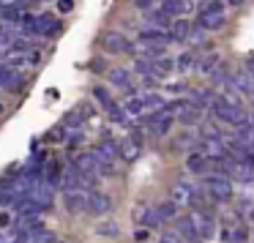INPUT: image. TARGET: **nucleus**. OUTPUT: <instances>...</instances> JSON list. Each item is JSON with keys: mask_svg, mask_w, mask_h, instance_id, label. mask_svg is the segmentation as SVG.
<instances>
[{"mask_svg": "<svg viewBox=\"0 0 254 243\" xmlns=\"http://www.w3.org/2000/svg\"><path fill=\"white\" fill-rule=\"evenodd\" d=\"M210 112H213L219 121H224L227 126H246L249 123V115L241 110V107H235V104H230L227 99H213V104H210Z\"/></svg>", "mask_w": 254, "mask_h": 243, "instance_id": "f257e3e1", "label": "nucleus"}, {"mask_svg": "<svg viewBox=\"0 0 254 243\" xmlns=\"http://www.w3.org/2000/svg\"><path fill=\"white\" fill-rule=\"evenodd\" d=\"M74 167H77L79 175H88V178H99V175H110L112 172L96 153H79L74 159Z\"/></svg>", "mask_w": 254, "mask_h": 243, "instance_id": "f03ea898", "label": "nucleus"}, {"mask_svg": "<svg viewBox=\"0 0 254 243\" xmlns=\"http://www.w3.org/2000/svg\"><path fill=\"white\" fill-rule=\"evenodd\" d=\"M224 22H227V17H224V3H221V0L208 3V6L202 8V14H199V25H202L205 30H221Z\"/></svg>", "mask_w": 254, "mask_h": 243, "instance_id": "7ed1b4c3", "label": "nucleus"}, {"mask_svg": "<svg viewBox=\"0 0 254 243\" xmlns=\"http://www.w3.org/2000/svg\"><path fill=\"white\" fill-rule=\"evenodd\" d=\"M205 191H208L213 199H219V202H227V199L232 197V183L227 181L224 175L205 178Z\"/></svg>", "mask_w": 254, "mask_h": 243, "instance_id": "20e7f679", "label": "nucleus"}, {"mask_svg": "<svg viewBox=\"0 0 254 243\" xmlns=\"http://www.w3.org/2000/svg\"><path fill=\"white\" fill-rule=\"evenodd\" d=\"M88 202H90V194H85L82 188H71V191H66V210L71 216L88 213Z\"/></svg>", "mask_w": 254, "mask_h": 243, "instance_id": "39448f33", "label": "nucleus"}, {"mask_svg": "<svg viewBox=\"0 0 254 243\" xmlns=\"http://www.w3.org/2000/svg\"><path fill=\"white\" fill-rule=\"evenodd\" d=\"M101 47L107 52H112V55H118V52H134V44L121 33H104L101 36Z\"/></svg>", "mask_w": 254, "mask_h": 243, "instance_id": "423d86ee", "label": "nucleus"}, {"mask_svg": "<svg viewBox=\"0 0 254 243\" xmlns=\"http://www.w3.org/2000/svg\"><path fill=\"white\" fill-rule=\"evenodd\" d=\"M52 186H55V183H50V181H44V183H36L33 188H30V199H33V202H39L41 208H52V202H55V191H52Z\"/></svg>", "mask_w": 254, "mask_h": 243, "instance_id": "0eeeda50", "label": "nucleus"}, {"mask_svg": "<svg viewBox=\"0 0 254 243\" xmlns=\"http://www.w3.org/2000/svg\"><path fill=\"white\" fill-rule=\"evenodd\" d=\"M202 153L208 156V159H221V156H230V150H227V142L221 137L208 134V137L202 139Z\"/></svg>", "mask_w": 254, "mask_h": 243, "instance_id": "6e6552de", "label": "nucleus"}, {"mask_svg": "<svg viewBox=\"0 0 254 243\" xmlns=\"http://www.w3.org/2000/svg\"><path fill=\"white\" fill-rule=\"evenodd\" d=\"M17 243H58V241H55V232L44 230V227H36V230L22 232Z\"/></svg>", "mask_w": 254, "mask_h": 243, "instance_id": "1a4fd4ad", "label": "nucleus"}, {"mask_svg": "<svg viewBox=\"0 0 254 243\" xmlns=\"http://www.w3.org/2000/svg\"><path fill=\"white\" fill-rule=\"evenodd\" d=\"M118 148H121V159L123 161H137L139 159V150H142V148H139V137H134V134L123 137Z\"/></svg>", "mask_w": 254, "mask_h": 243, "instance_id": "9d476101", "label": "nucleus"}, {"mask_svg": "<svg viewBox=\"0 0 254 243\" xmlns=\"http://www.w3.org/2000/svg\"><path fill=\"white\" fill-rule=\"evenodd\" d=\"M110 208H112V199L107 197L104 191H93V194H90L88 213H93V216H104V213H110Z\"/></svg>", "mask_w": 254, "mask_h": 243, "instance_id": "9b49d317", "label": "nucleus"}, {"mask_svg": "<svg viewBox=\"0 0 254 243\" xmlns=\"http://www.w3.org/2000/svg\"><path fill=\"white\" fill-rule=\"evenodd\" d=\"M191 221L197 224L202 241H210V238L216 235V224H213V216L210 213H191Z\"/></svg>", "mask_w": 254, "mask_h": 243, "instance_id": "f8f14e48", "label": "nucleus"}, {"mask_svg": "<svg viewBox=\"0 0 254 243\" xmlns=\"http://www.w3.org/2000/svg\"><path fill=\"white\" fill-rule=\"evenodd\" d=\"M148 123H150V131H153V134H167V131H170V126H172V115L167 110H159L156 115L148 118Z\"/></svg>", "mask_w": 254, "mask_h": 243, "instance_id": "ddd939ff", "label": "nucleus"}, {"mask_svg": "<svg viewBox=\"0 0 254 243\" xmlns=\"http://www.w3.org/2000/svg\"><path fill=\"white\" fill-rule=\"evenodd\" d=\"M167 41H175L172 33L161 28H153V30H139V44H167Z\"/></svg>", "mask_w": 254, "mask_h": 243, "instance_id": "4468645a", "label": "nucleus"}, {"mask_svg": "<svg viewBox=\"0 0 254 243\" xmlns=\"http://www.w3.org/2000/svg\"><path fill=\"white\" fill-rule=\"evenodd\" d=\"M110 82L115 85L118 90H123V93H134V79L128 71H123V68H115V71H110Z\"/></svg>", "mask_w": 254, "mask_h": 243, "instance_id": "2eb2a0df", "label": "nucleus"}, {"mask_svg": "<svg viewBox=\"0 0 254 243\" xmlns=\"http://www.w3.org/2000/svg\"><path fill=\"white\" fill-rule=\"evenodd\" d=\"M96 156H99V159L112 170V167H115V161H118V156H121V148H118V145H112V142H101L99 148H96Z\"/></svg>", "mask_w": 254, "mask_h": 243, "instance_id": "dca6fc26", "label": "nucleus"}, {"mask_svg": "<svg viewBox=\"0 0 254 243\" xmlns=\"http://www.w3.org/2000/svg\"><path fill=\"white\" fill-rule=\"evenodd\" d=\"M161 8H164L167 14H172V17H186V14L194 8V3L191 0H164Z\"/></svg>", "mask_w": 254, "mask_h": 243, "instance_id": "f3484780", "label": "nucleus"}, {"mask_svg": "<svg viewBox=\"0 0 254 243\" xmlns=\"http://www.w3.org/2000/svg\"><path fill=\"white\" fill-rule=\"evenodd\" d=\"M170 194H172V202H178L181 208L194 202V191H191V186H186V183H175V186L170 188Z\"/></svg>", "mask_w": 254, "mask_h": 243, "instance_id": "a211bd4d", "label": "nucleus"}, {"mask_svg": "<svg viewBox=\"0 0 254 243\" xmlns=\"http://www.w3.org/2000/svg\"><path fill=\"white\" fill-rule=\"evenodd\" d=\"M219 66H221L219 52H208V55H202V58H199V61H197V66H194V68H197L199 74H213Z\"/></svg>", "mask_w": 254, "mask_h": 243, "instance_id": "6ab92c4d", "label": "nucleus"}, {"mask_svg": "<svg viewBox=\"0 0 254 243\" xmlns=\"http://www.w3.org/2000/svg\"><path fill=\"white\" fill-rule=\"evenodd\" d=\"M170 17H172V14H167L164 8H156V11H150L148 17H145V22H148V25H153V28H161V30H167V28H172Z\"/></svg>", "mask_w": 254, "mask_h": 243, "instance_id": "aec40b11", "label": "nucleus"}, {"mask_svg": "<svg viewBox=\"0 0 254 243\" xmlns=\"http://www.w3.org/2000/svg\"><path fill=\"white\" fill-rule=\"evenodd\" d=\"M208 167H210V159L202 153V150H199V153H191L186 159V170L189 172H205Z\"/></svg>", "mask_w": 254, "mask_h": 243, "instance_id": "412c9836", "label": "nucleus"}, {"mask_svg": "<svg viewBox=\"0 0 254 243\" xmlns=\"http://www.w3.org/2000/svg\"><path fill=\"white\" fill-rule=\"evenodd\" d=\"M52 30H58L55 17H52V14H39V17H36V33H39V36H50Z\"/></svg>", "mask_w": 254, "mask_h": 243, "instance_id": "4be33fe9", "label": "nucleus"}, {"mask_svg": "<svg viewBox=\"0 0 254 243\" xmlns=\"http://www.w3.org/2000/svg\"><path fill=\"white\" fill-rule=\"evenodd\" d=\"M178 208H181V205L172 202V199H170V202H161L159 208H153V210H156V219H159V224H161V221H172V219H175V216H178Z\"/></svg>", "mask_w": 254, "mask_h": 243, "instance_id": "5701e85b", "label": "nucleus"}, {"mask_svg": "<svg viewBox=\"0 0 254 243\" xmlns=\"http://www.w3.org/2000/svg\"><path fill=\"white\" fill-rule=\"evenodd\" d=\"M170 33H172V39H175V41L189 39V36H191V25H189V19H186V17H181L178 22H172Z\"/></svg>", "mask_w": 254, "mask_h": 243, "instance_id": "b1692460", "label": "nucleus"}, {"mask_svg": "<svg viewBox=\"0 0 254 243\" xmlns=\"http://www.w3.org/2000/svg\"><path fill=\"white\" fill-rule=\"evenodd\" d=\"M77 183H79L77 167H74V170H63V175H61V188H63V191H71V188H77Z\"/></svg>", "mask_w": 254, "mask_h": 243, "instance_id": "393cba45", "label": "nucleus"}, {"mask_svg": "<svg viewBox=\"0 0 254 243\" xmlns=\"http://www.w3.org/2000/svg\"><path fill=\"white\" fill-rule=\"evenodd\" d=\"M175 68V63H172V58L161 55V58H153V71L159 74V77H167V74Z\"/></svg>", "mask_w": 254, "mask_h": 243, "instance_id": "a878e982", "label": "nucleus"}, {"mask_svg": "<svg viewBox=\"0 0 254 243\" xmlns=\"http://www.w3.org/2000/svg\"><path fill=\"white\" fill-rule=\"evenodd\" d=\"M123 110H126L128 115H142L148 107H145V99H142V96H131V99L123 104Z\"/></svg>", "mask_w": 254, "mask_h": 243, "instance_id": "bb28decb", "label": "nucleus"}, {"mask_svg": "<svg viewBox=\"0 0 254 243\" xmlns=\"http://www.w3.org/2000/svg\"><path fill=\"white\" fill-rule=\"evenodd\" d=\"M93 99L99 101V104L104 107L107 112H110V110H115V101H112V96L107 93V88H101V85H99V88H93Z\"/></svg>", "mask_w": 254, "mask_h": 243, "instance_id": "cd10ccee", "label": "nucleus"}, {"mask_svg": "<svg viewBox=\"0 0 254 243\" xmlns=\"http://www.w3.org/2000/svg\"><path fill=\"white\" fill-rule=\"evenodd\" d=\"M194 66H197V63H194V55H191V52H183V55L175 58V68H178V71H191Z\"/></svg>", "mask_w": 254, "mask_h": 243, "instance_id": "c85d7f7f", "label": "nucleus"}, {"mask_svg": "<svg viewBox=\"0 0 254 243\" xmlns=\"http://www.w3.org/2000/svg\"><path fill=\"white\" fill-rule=\"evenodd\" d=\"M36 227H41L39 224V213H22V216H19V230H22V232L36 230Z\"/></svg>", "mask_w": 254, "mask_h": 243, "instance_id": "c756f323", "label": "nucleus"}, {"mask_svg": "<svg viewBox=\"0 0 254 243\" xmlns=\"http://www.w3.org/2000/svg\"><path fill=\"white\" fill-rule=\"evenodd\" d=\"M142 99H145V107H148V110H167V101L156 93H142Z\"/></svg>", "mask_w": 254, "mask_h": 243, "instance_id": "7c9ffc66", "label": "nucleus"}, {"mask_svg": "<svg viewBox=\"0 0 254 243\" xmlns=\"http://www.w3.org/2000/svg\"><path fill=\"white\" fill-rule=\"evenodd\" d=\"M246 241H249L246 230H232L224 235V243H246Z\"/></svg>", "mask_w": 254, "mask_h": 243, "instance_id": "2f4dec72", "label": "nucleus"}, {"mask_svg": "<svg viewBox=\"0 0 254 243\" xmlns=\"http://www.w3.org/2000/svg\"><path fill=\"white\" fill-rule=\"evenodd\" d=\"M118 232H121V227L112 224V221H110V224H101L99 230H96V235H101V238H115Z\"/></svg>", "mask_w": 254, "mask_h": 243, "instance_id": "473e14b6", "label": "nucleus"}, {"mask_svg": "<svg viewBox=\"0 0 254 243\" xmlns=\"http://www.w3.org/2000/svg\"><path fill=\"white\" fill-rule=\"evenodd\" d=\"M159 243H186L181 232H161V241Z\"/></svg>", "mask_w": 254, "mask_h": 243, "instance_id": "72a5a7b5", "label": "nucleus"}, {"mask_svg": "<svg viewBox=\"0 0 254 243\" xmlns=\"http://www.w3.org/2000/svg\"><path fill=\"white\" fill-rule=\"evenodd\" d=\"M19 25H22L28 33H36V17H25L22 14V19H19Z\"/></svg>", "mask_w": 254, "mask_h": 243, "instance_id": "f704fd0d", "label": "nucleus"}, {"mask_svg": "<svg viewBox=\"0 0 254 243\" xmlns=\"http://www.w3.org/2000/svg\"><path fill=\"white\" fill-rule=\"evenodd\" d=\"M189 39H191L194 44H202V41H205V28H202V25H199V28H194Z\"/></svg>", "mask_w": 254, "mask_h": 243, "instance_id": "c9c22d12", "label": "nucleus"}, {"mask_svg": "<svg viewBox=\"0 0 254 243\" xmlns=\"http://www.w3.org/2000/svg\"><path fill=\"white\" fill-rule=\"evenodd\" d=\"M0 6H3V8H19V11H22L25 0H0Z\"/></svg>", "mask_w": 254, "mask_h": 243, "instance_id": "e433bc0d", "label": "nucleus"}, {"mask_svg": "<svg viewBox=\"0 0 254 243\" xmlns=\"http://www.w3.org/2000/svg\"><path fill=\"white\" fill-rule=\"evenodd\" d=\"M74 8V0H58V11L61 14H68Z\"/></svg>", "mask_w": 254, "mask_h": 243, "instance_id": "4c0bfd02", "label": "nucleus"}, {"mask_svg": "<svg viewBox=\"0 0 254 243\" xmlns=\"http://www.w3.org/2000/svg\"><path fill=\"white\" fill-rule=\"evenodd\" d=\"M213 79H216V82H224V79H227V68L219 66V68L213 71Z\"/></svg>", "mask_w": 254, "mask_h": 243, "instance_id": "58836bf2", "label": "nucleus"}, {"mask_svg": "<svg viewBox=\"0 0 254 243\" xmlns=\"http://www.w3.org/2000/svg\"><path fill=\"white\" fill-rule=\"evenodd\" d=\"M134 6L137 8H150L153 6V0H134Z\"/></svg>", "mask_w": 254, "mask_h": 243, "instance_id": "ea45409f", "label": "nucleus"}, {"mask_svg": "<svg viewBox=\"0 0 254 243\" xmlns=\"http://www.w3.org/2000/svg\"><path fill=\"white\" fill-rule=\"evenodd\" d=\"M246 71L254 77V55H249V58H246Z\"/></svg>", "mask_w": 254, "mask_h": 243, "instance_id": "a19ab883", "label": "nucleus"}, {"mask_svg": "<svg viewBox=\"0 0 254 243\" xmlns=\"http://www.w3.org/2000/svg\"><path fill=\"white\" fill-rule=\"evenodd\" d=\"M134 238H137V241H148V230H137V232H134Z\"/></svg>", "mask_w": 254, "mask_h": 243, "instance_id": "79ce46f5", "label": "nucleus"}, {"mask_svg": "<svg viewBox=\"0 0 254 243\" xmlns=\"http://www.w3.org/2000/svg\"><path fill=\"white\" fill-rule=\"evenodd\" d=\"M3 224H8V213H0V227Z\"/></svg>", "mask_w": 254, "mask_h": 243, "instance_id": "37998d69", "label": "nucleus"}, {"mask_svg": "<svg viewBox=\"0 0 254 243\" xmlns=\"http://www.w3.org/2000/svg\"><path fill=\"white\" fill-rule=\"evenodd\" d=\"M0 243H8V235H0Z\"/></svg>", "mask_w": 254, "mask_h": 243, "instance_id": "c03bdc74", "label": "nucleus"}, {"mask_svg": "<svg viewBox=\"0 0 254 243\" xmlns=\"http://www.w3.org/2000/svg\"><path fill=\"white\" fill-rule=\"evenodd\" d=\"M0 112H3V104H0Z\"/></svg>", "mask_w": 254, "mask_h": 243, "instance_id": "a18cd8bd", "label": "nucleus"}]
</instances>
